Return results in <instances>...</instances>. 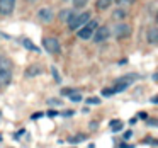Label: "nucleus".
Listing matches in <instances>:
<instances>
[{"instance_id":"f257e3e1","label":"nucleus","mask_w":158,"mask_h":148,"mask_svg":"<svg viewBox=\"0 0 158 148\" xmlns=\"http://www.w3.org/2000/svg\"><path fill=\"white\" fill-rule=\"evenodd\" d=\"M89 21H90V12L89 11H85V12H73L72 17L68 19L66 24H68L70 31H78V29L83 27Z\"/></svg>"},{"instance_id":"f03ea898","label":"nucleus","mask_w":158,"mask_h":148,"mask_svg":"<svg viewBox=\"0 0 158 148\" xmlns=\"http://www.w3.org/2000/svg\"><path fill=\"white\" fill-rule=\"evenodd\" d=\"M97 27H99V22L90 19V21L87 22L83 27H80L78 31H77V34H78L80 39H83V41H89V39L94 38V32L97 31Z\"/></svg>"},{"instance_id":"7ed1b4c3","label":"nucleus","mask_w":158,"mask_h":148,"mask_svg":"<svg viewBox=\"0 0 158 148\" xmlns=\"http://www.w3.org/2000/svg\"><path fill=\"white\" fill-rule=\"evenodd\" d=\"M43 48H44L49 55H60V51H61L60 41L55 36H46V38H43Z\"/></svg>"},{"instance_id":"20e7f679","label":"nucleus","mask_w":158,"mask_h":148,"mask_svg":"<svg viewBox=\"0 0 158 148\" xmlns=\"http://www.w3.org/2000/svg\"><path fill=\"white\" fill-rule=\"evenodd\" d=\"M112 34H114L116 39H126V38H129V36L133 34V29H131V26L126 24V22H119V24L114 26Z\"/></svg>"},{"instance_id":"39448f33","label":"nucleus","mask_w":158,"mask_h":148,"mask_svg":"<svg viewBox=\"0 0 158 148\" xmlns=\"http://www.w3.org/2000/svg\"><path fill=\"white\" fill-rule=\"evenodd\" d=\"M110 29H109V26H99L97 27V31L94 32V38H92V41L94 43H106L107 39L110 38Z\"/></svg>"},{"instance_id":"423d86ee","label":"nucleus","mask_w":158,"mask_h":148,"mask_svg":"<svg viewBox=\"0 0 158 148\" xmlns=\"http://www.w3.org/2000/svg\"><path fill=\"white\" fill-rule=\"evenodd\" d=\"M133 78H136V75H126V77H121V78H117L116 85H114V90H116V94L123 92V90H126L127 87L131 85V83L134 82Z\"/></svg>"},{"instance_id":"0eeeda50","label":"nucleus","mask_w":158,"mask_h":148,"mask_svg":"<svg viewBox=\"0 0 158 148\" xmlns=\"http://www.w3.org/2000/svg\"><path fill=\"white\" fill-rule=\"evenodd\" d=\"M15 0H0V14L2 15H10L14 12Z\"/></svg>"},{"instance_id":"6e6552de","label":"nucleus","mask_w":158,"mask_h":148,"mask_svg":"<svg viewBox=\"0 0 158 148\" xmlns=\"http://www.w3.org/2000/svg\"><path fill=\"white\" fill-rule=\"evenodd\" d=\"M53 17H55V14H53V11L48 9V7H43V9L38 11V19L41 22H51Z\"/></svg>"},{"instance_id":"1a4fd4ad","label":"nucleus","mask_w":158,"mask_h":148,"mask_svg":"<svg viewBox=\"0 0 158 148\" xmlns=\"http://www.w3.org/2000/svg\"><path fill=\"white\" fill-rule=\"evenodd\" d=\"M146 39L150 44L153 46H158V26H151L146 32Z\"/></svg>"},{"instance_id":"9d476101","label":"nucleus","mask_w":158,"mask_h":148,"mask_svg":"<svg viewBox=\"0 0 158 148\" xmlns=\"http://www.w3.org/2000/svg\"><path fill=\"white\" fill-rule=\"evenodd\" d=\"M43 72H44V70H43V66L41 65H36V63H34V65H31L27 70H26L24 75L26 77H36V75H41Z\"/></svg>"},{"instance_id":"9b49d317","label":"nucleus","mask_w":158,"mask_h":148,"mask_svg":"<svg viewBox=\"0 0 158 148\" xmlns=\"http://www.w3.org/2000/svg\"><path fill=\"white\" fill-rule=\"evenodd\" d=\"M0 70H4V72H12V61L9 58H0Z\"/></svg>"},{"instance_id":"f8f14e48","label":"nucleus","mask_w":158,"mask_h":148,"mask_svg":"<svg viewBox=\"0 0 158 148\" xmlns=\"http://www.w3.org/2000/svg\"><path fill=\"white\" fill-rule=\"evenodd\" d=\"M114 0H97L95 2V7L99 9V11H107V9L112 5Z\"/></svg>"},{"instance_id":"ddd939ff","label":"nucleus","mask_w":158,"mask_h":148,"mask_svg":"<svg viewBox=\"0 0 158 148\" xmlns=\"http://www.w3.org/2000/svg\"><path fill=\"white\" fill-rule=\"evenodd\" d=\"M126 17H127V12L121 7L112 12V19H116V21H123V19H126Z\"/></svg>"},{"instance_id":"4468645a","label":"nucleus","mask_w":158,"mask_h":148,"mask_svg":"<svg viewBox=\"0 0 158 148\" xmlns=\"http://www.w3.org/2000/svg\"><path fill=\"white\" fill-rule=\"evenodd\" d=\"M22 44H24V48H27V49H31V51H34V53H39V48L34 44V43L31 41V39H22Z\"/></svg>"},{"instance_id":"2eb2a0df","label":"nucleus","mask_w":158,"mask_h":148,"mask_svg":"<svg viewBox=\"0 0 158 148\" xmlns=\"http://www.w3.org/2000/svg\"><path fill=\"white\" fill-rule=\"evenodd\" d=\"M83 140H87V134H82V133H78L77 136L68 138V141H70V143H80V141H83Z\"/></svg>"},{"instance_id":"dca6fc26","label":"nucleus","mask_w":158,"mask_h":148,"mask_svg":"<svg viewBox=\"0 0 158 148\" xmlns=\"http://www.w3.org/2000/svg\"><path fill=\"white\" fill-rule=\"evenodd\" d=\"M72 4L75 9H83L87 4H89V0H72Z\"/></svg>"},{"instance_id":"f3484780","label":"nucleus","mask_w":158,"mask_h":148,"mask_svg":"<svg viewBox=\"0 0 158 148\" xmlns=\"http://www.w3.org/2000/svg\"><path fill=\"white\" fill-rule=\"evenodd\" d=\"M72 14H73V11H68V9H65V11H61V14H60V19H61V21H66V22H68V19L72 17Z\"/></svg>"},{"instance_id":"a211bd4d","label":"nucleus","mask_w":158,"mask_h":148,"mask_svg":"<svg viewBox=\"0 0 158 148\" xmlns=\"http://www.w3.org/2000/svg\"><path fill=\"white\" fill-rule=\"evenodd\" d=\"M110 128H112V131H121L123 129V123L117 121V119H112L110 121Z\"/></svg>"},{"instance_id":"6ab92c4d","label":"nucleus","mask_w":158,"mask_h":148,"mask_svg":"<svg viewBox=\"0 0 158 148\" xmlns=\"http://www.w3.org/2000/svg\"><path fill=\"white\" fill-rule=\"evenodd\" d=\"M116 94V90H114V87H107V89H102V95L104 97H110Z\"/></svg>"},{"instance_id":"aec40b11","label":"nucleus","mask_w":158,"mask_h":148,"mask_svg":"<svg viewBox=\"0 0 158 148\" xmlns=\"http://www.w3.org/2000/svg\"><path fill=\"white\" fill-rule=\"evenodd\" d=\"M51 73H53V77H55V80H56V83H60L61 82V77H60V73H58V70L55 68V66H51Z\"/></svg>"},{"instance_id":"412c9836","label":"nucleus","mask_w":158,"mask_h":148,"mask_svg":"<svg viewBox=\"0 0 158 148\" xmlns=\"http://www.w3.org/2000/svg\"><path fill=\"white\" fill-rule=\"evenodd\" d=\"M70 100H73V102H80V100H82V95H80L78 92H75V94L70 95Z\"/></svg>"},{"instance_id":"4be33fe9","label":"nucleus","mask_w":158,"mask_h":148,"mask_svg":"<svg viewBox=\"0 0 158 148\" xmlns=\"http://www.w3.org/2000/svg\"><path fill=\"white\" fill-rule=\"evenodd\" d=\"M75 92H77L75 89H63L61 90V94H63V95H66V97H70L72 94H75Z\"/></svg>"},{"instance_id":"5701e85b","label":"nucleus","mask_w":158,"mask_h":148,"mask_svg":"<svg viewBox=\"0 0 158 148\" xmlns=\"http://www.w3.org/2000/svg\"><path fill=\"white\" fill-rule=\"evenodd\" d=\"M48 104L49 106H61V99H49Z\"/></svg>"},{"instance_id":"b1692460","label":"nucleus","mask_w":158,"mask_h":148,"mask_svg":"<svg viewBox=\"0 0 158 148\" xmlns=\"http://www.w3.org/2000/svg\"><path fill=\"white\" fill-rule=\"evenodd\" d=\"M100 99H97V97H89L87 99V104H99Z\"/></svg>"},{"instance_id":"393cba45","label":"nucleus","mask_w":158,"mask_h":148,"mask_svg":"<svg viewBox=\"0 0 158 148\" xmlns=\"http://www.w3.org/2000/svg\"><path fill=\"white\" fill-rule=\"evenodd\" d=\"M148 124H150V126H158V119H150Z\"/></svg>"},{"instance_id":"a878e982","label":"nucleus","mask_w":158,"mask_h":148,"mask_svg":"<svg viewBox=\"0 0 158 148\" xmlns=\"http://www.w3.org/2000/svg\"><path fill=\"white\" fill-rule=\"evenodd\" d=\"M116 4H129V2H133V0H114Z\"/></svg>"},{"instance_id":"bb28decb","label":"nucleus","mask_w":158,"mask_h":148,"mask_svg":"<svg viewBox=\"0 0 158 148\" xmlns=\"http://www.w3.org/2000/svg\"><path fill=\"white\" fill-rule=\"evenodd\" d=\"M131 136H133V131H126V133H124V138H126V140H129Z\"/></svg>"},{"instance_id":"cd10ccee","label":"nucleus","mask_w":158,"mask_h":148,"mask_svg":"<svg viewBox=\"0 0 158 148\" xmlns=\"http://www.w3.org/2000/svg\"><path fill=\"white\" fill-rule=\"evenodd\" d=\"M22 134H24V129H21V131H19V133H17V134H14V138H21V136H22Z\"/></svg>"},{"instance_id":"c85d7f7f","label":"nucleus","mask_w":158,"mask_h":148,"mask_svg":"<svg viewBox=\"0 0 158 148\" xmlns=\"http://www.w3.org/2000/svg\"><path fill=\"white\" fill-rule=\"evenodd\" d=\"M43 116V112H36V114H32V117H34V119H36V117H41Z\"/></svg>"},{"instance_id":"c756f323","label":"nucleus","mask_w":158,"mask_h":148,"mask_svg":"<svg viewBox=\"0 0 158 148\" xmlns=\"http://www.w3.org/2000/svg\"><path fill=\"white\" fill-rule=\"evenodd\" d=\"M151 102L156 104V102H158V95H156V97H151Z\"/></svg>"},{"instance_id":"7c9ffc66","label":"nucleus","mask_w":158,"mask_h":148,"mask_svg":"<svg viewBox=\"0 0 158 148\" xmlns=\"http://www.w3.org/2000/svg\"><path fill=\"white\" fill-rule=\"evenodd\" d=\"M2 85H5V83H4V80H2V77H0V87Z\"/></svg>"},{"instance_id":"2f4dec72","label":"nucleus","mask_w":158,"mask_h":148,"mask_svg":"<svg viewBox=\"0 0 158 148\" xmlns=\"http://www.w3.org/2000/svg\"><path fill=\"white\" fill-rule=\"evenodd\" d=\"M0 36H4V38H9V36H5V34H4V32H2V31H0Z\"/></svg>"},{"instance_id":"473e14b6","label":"nucleus","mask_w":158,"mask_h":148,"mask_svg":"<svg viewBox=\"0 0 158 148\" xmlns=\"http://www.w3.org/2000/svg\"><path fill=\"white\" fill-rule=\"evenodd\" d=\"M26 2H31V4H34V2H36V0H26Z\"/></svg>"},{"instance_id":"72a5a7b5","label":"nucleus","mask_w":158,"mask_h":148,"mask_svg":"<svg viewBox=\"0 0 158 148\" xmlns=\"http://www.w3.org/2000/svg\"><path fill=\"white\" fill-rule=\"evenodd\" d=\"M155 19H156V24H158V12H156V15H155Z\"/></svg>"},{"instance_id":"f704fd0d","label":"nucleus","mask_w":158,"mask_h":148,"mask_svg":"<svg viewBox=\"0 0 158 148\" xmlns=\"http://www.w3.org/2000/svg\"><path fill=\"white\" fill-rule=\"evenodd\" d=\"M0 58H2V55H0Z\"/></svg>"}]
</instances>
